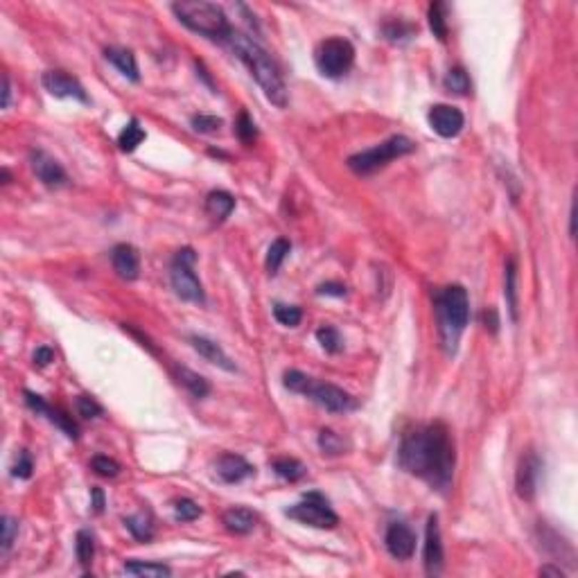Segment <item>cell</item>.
<instances>
[{
    "mask_svg": "<svg viewBox=\"0 0 578 578\" xmlns=\"http://www.w3.org/2000/svg\"><path fill=\"white\" fill-rule=\"evenodd\" d=\"M9 100H11V84H9V75L7 73H3V108H7L9 106Z\"/></svg>",
    "mask_w": 578,
    "mask_h": 578,
    "instance_id": "cell-47",
    "label": "cell"
},
{
    "mask_svg": "<svg viewBox=\"0 0 578 578\" xmlns=\"http://www.w3.org/2000/svg\"><path fill=\"white\" fill-rule=\"evenodd\" d=\"M303 395L310 397L314 405L330 411V414H346V411H353L357 407L355 397L348 391H343L341 387L330 382H316L314 377H310Z\"/></svg>",
    "mask_w": 578,
    "mask_h": 578,
    "instance_id": "cell-9",
    "label": "cell"
},
{
    "mask_svg": "<svg viewBox=\"0 0 578 578\" xmlns=\"http://www.w3.org/2000/svg\"><path fill=\"white\" fill-rule=\"evenodd\" d=\"M416 149L414 141L407 138V136H391L384 143L370 147L366 151H360V154H353L348 158V168L360 174V176H368L373 174L382 168H387V165L395 158H402L407 154Z\"/></svg>",
    "mask_w": 578,
    "mask_h": 578,
    "instance_id": "cell-5",
    "label": "cell"
},
{
    "mask_svg": "<svg viewBox=\"0 0 578 578\" xmlns=\"http://www.w3.org/2000/svg\"><path fill=\"white\" fill-rule=\"evenodd\" d=\"M91 467L100 477H108V479H113V477L120 475V463L113 461V459H108V457H102V454H100V457H93Z\"/></svg>",
    "mask_w": 578,
    "mask_h": 578,
    "instance_id": "cell-40",
    "label": "cell"
},
{
    "mask_svg": "<svg viewBox=\"0 0 578 578\" xmlns=\"http://www.w3.org/2000/svg\"><path fill=\"white\" fill-rule=\"evenodd\" d=\"M125 574L131 576H149V578H163L172 576V569L163 562H143V560H129L125 562Z\"/></svg>",
    "mask_w": 578,
    "mask_h": 578,
    "instance_id": "cell-25",
    "label": "cell"
},
{
    "mask_svg": "<svg viewBox=\"0 0 578 578\" xmlns=\"http://www.w3.org/2000/svg\"><path fill=\"white\" fill-rule=\"evenodd\" d=\"M540 576H556V578H562V576H565V572H562L560 567L544 565V567H540Z\"/></svg>",
    "mask_w": 578,
    "mask_h": 578,
    "instance_id": "cell-48",
    "label": "cell"
},
{
    "mask_svg": "<svg viewBox=\"0 0 578 578\" xmlns=\"http://www.w3.org/2000/svg\"><path fill=\"white\" fill-rule=\"evenodd\" d=\"M75 407H77V414H79L81 418H86V420L102 416V407H100V402L95 400V397H91V395H77Z\"/></svg>",
    "mask_w": 578,
    "mask_h": 578,
    "instance_id": "cell-39",
    "label": "cell"
},
{
    "mask_svg": "<svg viewBox=\"0 0 578 578\" xmlns=\"http://www.w3.org/2000/svg\"><path fill=\"white\" fill-rule=\"evenodd\" d=\"M201 515V506L197 502H192L188 497H181L174 502V517L178 522H192Z\"/></svg>",
    "mask_w": 578,
    "mask_h": 578,
    "instance_id": "cell-36",
    "label": "cell"
},
{
    "mask_svg": "<svg viewBox=\"0 0 578 578\" xmlns=\"http://www.w3.org/2000/svg\"><path fill=\"white\" fill-rule=\"evenodd\" d=\"M11 181V176H9V172H7V168H3V183L7 186Z\"/></svg>",
    "mask_w": 578,
    "mask_h": 578,
    "instance_id": "cell-50",
    "label": "cell"
},
{
    "mask_svg": "<svg viewBox=\"0 0 578 578\" xmlns=\"http://www.w3.org/2000/svg\"><path fill=\"white\" fill-rule=\"evenodd\" d=\"M443 86L454 95H467L472 88L470 77H467V73L463 71V68H452V71L443 79Z\"/></svg>",
    "mask_w": 578,
    "mask_h": 578,
    "instance_id": "cell-31",
    "label": "cell"
},
{
    "mask_svg": "<svg viewBox=\"0 0 578 578\" xmlns=\"http://www.w3.org/2000/svg\"><path fill=\"white\" fill-rule=\"evenodd\" d=\"M273 316H276V321L280 325H287V328H296L303 319V310L298 305H285V303H276L273 305Z\"/></svg>",
    "mask_w": 578,
    "mask_h": 578,
    "instance_id": "cell-34",
    "label": "cell"
},
{
    "mask_svg": "<svg viewBox=\"0 0 578 578\" xmlns=\"http://www.w3.org/2000/svg\"><path fill=\"white\" fill-rule=\"evenodd\" d=\"M215 475L219 477V481H224V484H240V481L255 475V467L244 457H240V454L226 452L215 461Z\"/></svg>",
    "mask_w": 578,
    "mask_h": 578,
    "instance_id": "cell-16",
    "label": "cell"
},
{
    "mask_svg": "<svg viewBox=\"0 0 578 578\" xmlns=\"http://www.w3.org/2000/svg\"><path fill=\"white\" fill-rule=\"evenodd\" d=\"M125 527L129 529L133 538L141 540V542H149L151 538H154V522H151V517L147 513L125 517Z\"/></svg>",
    "mask_w": 578,
    "mask_h": 578,
    "instance_id": "cell-24",
    "label": "cell"
},
{
    "mask_svg": "<svg viewBox=\"0 0 578 578\" xmlns=\"http://www.w3.org/2000/svg\"><path fill=\"white\" fill-rule=\"evenodd\" d=\"M540 477H542V459L533 450H527L519 457L517 470H515L517 497L524 500V502H533L535 492H538V486H540Z\"/></svg>",
    "mask_w": 578,
    "mask_h": 578,
    "instance_id": "cell-10",
    "label": "cell"
},
{
    "mask_svg": "<svg viewBox=\"0 0 578 578\" xmlns=\"http://www.w3.org/2000/svg\"><path fill=\"white\" fill-rule=\"evenodd\" d=\"M443 540H440V527H438V515H430L427 519V529H425V549H422V562H425V572L430 576H436L443 572Z\"/></svg>",
    "mask_w": 578,
    "mask_h": 578,
    "instance_id": "cell-12",
    "label": "cell"
},
{
    "mask_svg": "<svg viewBox=\"0 0 578 578\" xmlns=\"http://www.w3.org/2000/svg\"><path fill=\"white\" fill-rule=\"evenodd\" d=\"M91 497H93V504H91L93 511L100 515L104 511V492H102V488H98V486L91 488Z\"/></svg>",
    "mask_w": 578,
    "mask_h": 578,
    "instance_id": "cell-45",
    "label": "cell"
},
{
    "mask_svg": "<svg viewBox=\"0 0 578 578\" xmlns=\"http://www.w3.org/2000/svg\"><path fill=\"white\" fill-rule=\"evenodd\" d=\"M195 263H197V253L192 251L190 246L178 249L170 265V283L178 298L190 300V303H203L206 294H203L201 280L195 273Z\"/></svg>",
    "mask_w": 578,
    "mask_h": 578,
    "instance_id": "cell-6",
    "label": "cell"
},
{
    "mask_svg": "<svg viewBox=\"0 0 578 578\" xmlns=\"http://www.w3.org/2000/svg\"><path fill=\"white\" fill-rule=\"evenodd\" d=\"M427 120H430V127L440 136V138H454V136L461 133V129L465 125L463 113L452 104H434L430 108Z\"/></svg>",
    "mask_w": 578,
    "mask_h": 578,
    "instance_id": "cell-13",
    "label": "cell"
},
{
    "mask_svg": "<svg viewBox=\"0 0 578 578\" xmlns=\"http://www.w3.org/2000/svg\"><path fill=\"white\" fill-rule=\"evenodd\" d=\"M481 316H484V325H486V323L490 321V325H488V328L492 330V333H497V325H500L497 312H495V310L490 308V310H484V314H481Z\"/></svg>",
    "mask_w": 578,
    "mask_h": 578,
    "instance_id": "cell-46",
    "label": "cell"
},
{
    "mask_svg": "<svg viewBox=\"0 0 578 578\" xmlns=\"http://www.w3.org/2000/svg\"><path fill=\"white\" fill-rule=\"evenodd\" d=\"M104 54H106V59L111 61L127 79H131V81L141 79L138 64H136V54L131 50H127V48H106Z\"/></svg>",
    "mask_w": 578,
    "mask_h": 578,
    "instance_id": "cell-20",
    "label": "cell"
},
{
    "mask_svg": "<svg viewBox=\"0 0 578 578\" xmlns=\"http://www.w3.org/2000/svg\"><path fill=\"white\" fill-rule=\"evenodd\" d=\"M397 463L405 472L422 479L432 488L440 492L450 490L454 465H457V450L447 425L432 422L405 434L397 450Z\"/></svg>",
    "mask_w": 578,
    "mask_h": 578,
    "instance_id": "cell-1",
    "label": "cell"
},
{
    "mask_svg": "<svg viewBox=\"0 0 578 578\" xmlns=\"http://www.w3.org/2000/svg\"><path fill=\"white\" fill-rule=\"evenodd\" d=\"M319 447L323 450V454H330V457H337V454H343L350 445L343 440L341 434L333 432V430H321L319 434Z\"/></svg>",
    "mask_w": 578,
    "mask_h": 578,
    "instance_id": "cell-32",
    "label": "cell"
},
{
    "mask_svg": "<svg viewBox=\"0 0 578 578\" xmlns=\"http://www.w3.org/2000/svg\"><path fill=\"white\" fill-rule=\"evenodd\" d=\"M314 61H316V68H319L321 75H325L330 79H337V77H343L353 68L355 48H353L350 41L343 39V36L325 39L319 44V48H316Z\"/></svg>",
    "mask_w": 578,
    "mask_h": 578,
    "instance_id": "cell-7",
    "label": "cell"
},
{
    "mask_svg": "<svg viewBox=\"0 0 578 578\" xmlns=\"http://www.w3.org/2000/svg\"><path fill=\"white\" fill-rule=\"evenodd\" d=\"M41 84L44 88L54 95V98H73V100H79V102H88V95L84 91V86L79 84V79H75L73 75H68L66 71H46L44 77H41Z\"/></svg>",
    "mask_w": 578,
    "mask_h": 578,
    "instance_id": "cell-11",
    "label": "cell"
},
{
    "mask_svg": "<svg viewBox=\"0 0 578 578\" xmlns=\"http://www.w3.org/2000/svg\"><path fill=\"white\" fill-rule=\"evenodd\" d=\"M235 211V197L226 190H213L208 197H206V213H208L217 222H224V219Z\"/></svg>",
    "mask_w": 578,
    "mask_h": 578,
    "instance_id": "cell-19",
    "label": "cell"
},
{
    "mask_svg": "<svg viewBox=\"0 0 578 578\" xmlns=\"http://www.w3.org/2000/svg\"><path fill=\"white\" fill-rule=\"evenodd\" d=\"M576 235V201H572V208H569V238Z\"/></svg>",
    "mask_w": 578,
    "mask_h": 578,
    "instance_id": "cell-49",
    "label": "cell"
},
{
    "mask_svg": "<svg viewBox=\"0 0 578 578\" xmlns=\"http://www.w3.org/2000/svg\"><path fill=\"white\" fill-rule=\"evenodd\" d=\"M273 472H276L280 479L285 481H298L305 477V465H303L298 459H276L273 461Z\"/></svg>",
    "mask_w": 578,
    "mask_h": 578,
    "instance_id": "cell-29",
    "label": "cell"
},
{
    "mask_svg": "<svg viewBox=\"0 0 578 578\" xmlns=\"http://www.w3.org/2000/svg\"><path fill=\"white\" fill-rule=\"evenodd\" d=\"M384 544L395 560H409L416 552V533L405 522H391L384 535Z\"/></svg>",
    "mask_w": 578,
    "mask_h": 578,
    "instance_id": "cell-14",
    "label": "cell"
},
{
    "mask_svg": "<svg viewBox=\"0 0 578 578\" xmlns=\"http://www.w3.org/2000/svg\"><path fill=\"white\" fill-rule=\"evenodd\" d=\"M285 515L314 529H335L339 524V515L330 508L328 500L321 492H308L303 502L287 508Z\"/></svg>",
    "mask_w": 578,
    "mask_h": 578,
    "instance_id": "cell-8",
    "label": "cell"
},
{
    "mask_svg": "<svg viewBox=\"0 0 578 578\" xmlns=\"http://www.w3.org/2000/svg\"><path fill=\"white\" fill-rule=\"evenodd\" d=\"M174 373H176V380L178 384H183V387L190 391V395H195V397H206L211 393V384L206 377H201L199 373H195V370H190L186 366H176L174 368Z\"/></svg>",
    "mask_w": 578,
    "mask_h": 578,
    "instance_id": "cell-22",
    "label": "cell"
},
{
    "mask_svg": "<svg viewBox=\"0 0 578 578\" xmlns=\"http://www.w3.org/2000/svg\"><path fill=\"white\" fill-rule=\"evenodd\" d=\"M382 32H384V36H387L389 41H402V39H411V36H414L416 34V27L411 25V23H402V21H389V23H384Z\"/></svg>",
    "mask_w": 578,
    "mask_h": 578,
    "instance_id": "cell-35",
    "label": "cell"
},
{
    "mask_svg": "<svg viewBox=\"0 0 578 578\" xmlns=\"http://www.w3.org/2000/svg\"><path fill=\"white\" fill-rule=\"evenodd\" d=\"M316 294H325V296H346V285L341 283H323L316 289Z\"/></svg>",
    "mask_w": 578,
    "mask_h": 578,
    "instance_id": "cell-43",
    "label": "cell"
},
{
    "mask_svg": "<svg viewBox=\"0 0 578 578\" xmlns=\"http://www.w3.org/2000/svg\"><path fill=\"white\" fill-rule=\"evenodd\" d=\"M111 263L122 280H136L141 273V255L131 244H118L111 251Z\"/></svg>",
    "mask_w": 578,
    "mask_h": 578,
    "instance_id": "cell-17",
    "label": "cell"
},
{
    "mask_svg": "<svg viewBox=\"0 0 578 578\" xmlns=\"http://www.w3.org/2000/svg\"><path fill=\"white\" fill-rule=\"evenodd\" d=\"M427 19H430V27L432 32L438 41H445L447 39V19H445V5L443 3H432L430 5V11H427Z\"/></svg>",
    "mask_w": 578,
    "mask_h": 578,
    "instance_id": "cell-33",
    "label": "cell"
},
{
    "mask_svg": "<svg viewBox=\"0 0 578 578\" xmlns=\"http://www.w3.org/2000/svg\"><path fill=\"white\" fill-rule=\"evenodd\" d=\"M226 44L230 46V50L238 54V59L249 68L251 77L258 81V86L263 88L265 98L278 108L287 106V86L280 68L276 66V61L271 59V54L253 41L251 36H246L238 30H230V34L226 36Z\"/></svg>",
    "mask_w": 578,
    "mask_h": 578,
    "instance_id": "cell-2",
    "label": "cell"
},
{
    "mask_svg": "<svg viewBox=\"0 0 578 578\" xmlns=\"http://www.w3.org/2000/svg\"><path fill=\"white\" fill-rule=\"evenodd\" d=\"M174 16L181 21L192 32H199L211 39H224L230 34L233 27L228 25V19L224 9L215 3H203V0H181V3L172 5Z\"/></svg>",
    "mask_w": 578,
    "mask_h": 578,
    "instance_id": "cell-4",
    "label": "cell"
},
{
    "mask_svg": "<svg viewBox=\"0 0 578 578\" xmlns=\"http://www.w3.org/2000/svg\"><path fill=\"white\" fill-rule=\"evenodd\" d=\"M235 131L240 136V141L242 143H253L255 141V136H258V129H255V122L249 118V113L242 111L238 122H235Z\"/></svg>",
    "mask_w": 578,
    "mask_h": 578,
    "instance_id": "cell-41",
    "label": "cell"
},
{
    "mask_svg": "<svg viewBox=\"0 0 578 578\" xmlns=\"http://www.w3.org/2000/svg\"><path fill=\"white\" fill-rule=\"evenodd\" d=\"M32 470H34V461L30 457V452L21 450L19 457H16V463H14V467H11V475L19 477V479H30L32 477Z\"/></svg>",
    "mask_w": 578,
    "mask_h": 578,
    "instance_id": "cell-42",
    "label": "cell"
},
{
    "mask_svg": "<svg viewBox=\"0 0 578 578\" xmlns=\"http://www.w3.org/2000/svg\"><path fill=\"white\" fill-rule=\"evenodd\" d=\"M52 360H54V350H52L50 346H41V348H36V353H34V364H36V366H48Z\"/></svg>",
    "mask_w": 578,
    "mask_h": 578,
    "instance_id": "cell-44",
    "label": "cell"
},
{
    "mask_svg": "<svg viewBox=\"0 0 578 578\" xmlns=\"http://www.w3.org/2000/svg\"><path fill=\"white\" fill-rule=\"evenodd\" d=\"M190 343H192V348H195L206 362H211V364H215V366H219V368H224V370H238V366H235V362L230 360V357L224 353V348L219 346L217 341H213V339H208V337H199V335H192L190 337Z\"/></svg>",
    "mask_w": 578,
    "mask_h": 578,
    "instance_id": "cell-18",
    "label": "cell"
},
{
    "mask_svg": "<svg viewBox=\"0 0 578 578\" xmlns=\"http://www.w3.org/2000/svg\"><path fill=\"white\" fill-rule=\"evenodd\" d=\"M143 141H145V129L141 127V122H138V120L131 118V120L127 122V125H125V129L120 131V136H118V145H120L122 151H133Z\"/></svg>",
    "mask_w": 578,
    "mask_h": 578,
    "instance_id": "cell-26",
    "label": "cell"
},
{
    "mask_svg": "<svg viewBox=\"0 0 578 578\" xmlns=\"http://www.w3.org/2000/svg\"><path fill=\"white\" fill-rule=\"evenodd\" d=\"M222 522H224L226 531L235 533V535H246L255 527V515L249 511V508H228V511L222 515Z\"/></svg>",
    "mask_w": 578,
    "mask_h": 578,
    "instance_id": "cell-21",
    "label": "cell"
},
{
    "mask_svg": "<svg viewBox=\"0 0 578 578\" xmlns=\"http://www.w3.org/2000/svg\"><path fill=\"white\" fill-rule=\"evenodd\" d=\"M316 341L321 343V348L330 355H337L343 350V339L339 335V330L333 325H321L316 330Z\"/></svg>",
    "mask_w": 578,
    "mask_h": 578,
    "instance_id": "cell-30",
    "label": "cell"
},
{
    "mask_svg": "<svg viewBox=\"0 0 578 578\" xmlns=\"http://www.w3.org/2000/svg\"><path fill=\"white\" fill-rule=\"evenodd\" d=\"M32 161V170L36 174V178L48 188H61L68 183V174L61 168V163L57 158H52L50 154H46L44 149H34L30 154Z\"/></svg>",
    "mask_w": 578,
    "mask_h": 578,
    "instance_id": "cell-15",
    "label": "cell"
},
{
    "mask_svg": "<svg viewBox=\"0 0 578 578\" xmlns=\"http://www.w3.org/2000/svg\"><path fill=\"white\" fill-rule=\"evenodd\" d=\"M434 312L438 321V335L443 350L457 355L461 335L470 321V296L463 285H447L434 294Z\"/></svg>",
    "mask_w": 578,
    "mask_h": 578,
    "instance_id": "cell-3",
    "label": "cell"
},
{
    "mask_svg": "<svg viewBox=\"0 0 578 578\" xmlns=\"http://www.w3.org/2000/svg\"><path fill=\"white\" fill-rule=\"evenodd\" d=\"M504 296H506V305L511 310V319H519V305H517V271L515 263L508 260L506 269H504Z\"/></svg>",
    "mask_w": 578,
    "mask_h": 578,
    "instance_id": "cell-23",
    "label": "cell"
},
{
    "mask_svg": "<svg viewBox=\"0 0 578 578\" xmlns=\"http://www.w3.org/2000/svg\"><path fill=\"white\" fill-rule=\"evenodd\" d=\"M75 554L81 567H91V562L95 558V538L88 531H77L75 538Z\"/></svg>",
    "mask_w": 578,
    "mask_h": 578,
    "instance_id": "cell-28",
    "label": "cell"
},
{
    "mask_svg": "<svg viewBox=\"0 0 578 578\" xmlns=\"http://www.w3.org/2000/svg\"><path fill=\"white\" fill-rule=\"evenodd\" d=\"M192 129L199 131V133H217L222 129L224 120L217 118V116H206V113H199V116H192Z\"/></svg>",
    "mask_w": 578,
    "mask_h": 578,
    "instance_id": "cell-38",
    "label": "cell"
},
{
    "mask_svg": "<svg viewBox=\"0 0 578 578\" xmlns=\"http://www.w3.org/2000/svg\"><path fill=\"white\" fill-rule=\"evenodd\" d=\"M289 251H292V242L285 240V238H278V240H273L271 246H269V251H267V271L271 273H278L280 265L285 263V258L289 255Z\"/></svg>",
    "mask_w": 578,
    "mask_h": 578,
    "instance_id": "cell-27",
    "label": "cell"
},
{
    "mask_svg": "<svg viewBox=\"0 0 578 578\" xmlns=\"http://www.w3.org/2000/svg\"><path fill=\"white\" fill-rule=\"evenodd\" d=\"M0 531H3V538H0V549H3V554H7L14 540L19 538V522L9 517V515H3L0 519Z\"/></svg>",
    "mask_w": 578,
    "mask_h": 578,
    "instance_id": "cell-37",
    "label": "cell"
}]
</instances>
